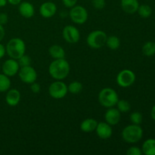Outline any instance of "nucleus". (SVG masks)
<instances>
[{
	"instance_id": "1",
	"label": "nucleus",
	"mask_w": 155,
	"mask_h": 155,
	"mask_svg": "<svg viewBox=\"0 0 155 155\" xmlns=\"http://www.w3.org/2000/svg\"><path fill=\"white\" fill-rule=\"evenodd\" d=\"M71 66L65 58L54 59L48 67L49 75L55 80H63L68 77Z\"/></svg>"
},
{
	"instance_id": "2",
	"label": "nucleus",
	"mask_w": 155,
	"mask_h": 155,
	"mask_svg": "<svg viewBox=\"0 0 155 155\" xmlns=\"http://www.w3.org/2000/svg\"><path fill=\"white\" fill-rule=\"evenodd\" d=\"M5 50L9 58L18 60L25 54L26 44L21 38H12L6 44Z\"/></svg>"
},
{
	"instance_id": "3",
	"label": "nucleus",
	"mask_w": 155,
	"mask_h": 155,
	"mask_svg": "<svg viewBox=\"0 0 155 155\" xmlns=\"http://www.w3.org/2000/svg\"><path fill=\"white\" fill-rule=\"evenodd\" d=\"M122 139L129 144L139 142L143 137V130L139 125L131 124L124 127L122 130Z\"/></svg>"
},
{
	"instance_id": "4",
	"label": "nucleus",
	"mask_w": 155,
	"mask_h": 155,
	"mask_svg": "<svg viewBox=\"0 0 155 155\" xmlns=\"http://www.w3.org/2000/svg\"><path fill=\"white\" fill-rule=\"evenodd\" d=\"M98 100L99 104L105 108L116 106L119 96L116 91L110 87H106L101 89L98 93Z\"/></svg>"
},
{
	"instance_id": "5",
	"label": "nucleus",
	"mask_w": 155,
	"mask_h": 155,
	"mask_svg": "<svg viewBox=\"0 0 155 155\" xmlns=\"http://www.w3.org/2000/svg\"><path fill=\"white\" fill-rule=\"evenodd\" d=\"M107 38V35L103 30H93L86 37V43L93 49H99L105 45Z\"/></svg>"
},
{
	"instance_id": "6",
	"label": "nucleus",
	"mask_w": 155,
	"mask_h": 155,
	"mask_svg": "<svg viewBox=\"0 0 155 155\" xmlns=\"http://www.w3.org/2000/svg\"><path fill=\"white\" fill-rule=\"evenodd\" d=\"M68 92V85L62 80H55L51 83L48 87V94L54 99H61L64 98Z\"/></svg>"
},
{
	"instance_id": "7",
	"label": "nucleus",
	"mask_w": 155,
	"mask_h": 155,
	"mask_svg": "<svg viewBox=\"0 0 155 155\" xmlns=\"http://www.w3.org/2000/svg\"><path fill=\"white\" fill-rule=\"evenodd\" d=\"M69 16L71 21L76 24L82 25L87 21L89 14L86 8L81 5L74 6L69 12Z\"/></svg>"
},
{
	"instance_id": "8",
	"label": "nucleus",
	"mask_w": 155,
	"mask_h": 155,
	"mask_svg": "<svg viewBox=\"0 0 155 155\" xmlns=\"http://www.w3.org/2000/svg\"><path fill=\"white\" fill-rule=\"evenodd\" d=\"M117 83L122 88L131 86L136 81V74L133 71L129 69H124L118 73L116 78Z\"/></svg>"
},
{
	"instance_id": "9",
	"label": "nucleus",
	"mask_w": 155,
	"mask_h": 155,
	"mask_svg": "<svg viewBox=\"0 0 155 155\" xmlns=\"http://www.w3.org/2000/svg\"><path fill=\"white\" fill-rule=\"evenodd\" d=\"M18 74L19 76L20 80L26 84L30 85L37 80V73L31 65L20 68Z\"/></svg>"
},
{
	"instance_id": "10",
	"label": "nucleus",
	"mask_w": 155,
	"mask_h": 155,
	"mask_svg": "<svg viewBox=\"0 0 155 155\" xmlns=\"http://www.w3.org/2000/svg\"><path fill=\"white\" fill-rule=\"evenodd\" d=\"M62 36L68 43L75 44L80 40V33L75 26L67 25L62 30Z\"/></svg>"
},
{
	"instance_id": "11",
	"label": "nucleus",
	"mask_w": 155,
	"mask_h": 155,
	"mask_svg": "<svg viewBox=\"0 0 155 155\" xmlns=\"http://www.w3.org/2000/svg\"><path fill=\"white\" fill-rule=\"evenodd\" d=\"M20 70V65L18 64V60L13 58L7 59L4 61L2 65V71L4 74L9 77H15L18 74Z\"/></svg>"
},
{
	"instance_id": "12",
	"label": "nucleus",
	"mask_w": 155,
	"mask_h": 155,
	"mask_svg": "<svg viewBox=\"0 0 155 155\" xmlns=\"http://www.w3.org/2000/svg\"><path fill=\"white\" fill-rule=\"evenodd\" d=\"M104 114V120L110 126H116L120 123L121 119V113L117 108L112 107L107 108Z\"/></svg>"
},
{
	"instance_id": "13",
	"label": "nucleus",
	"mask_w": 155,
	"mask_h": 155,
	"mask_svg": "<svg viewBox=\"0 0 155 155\" xmlns=\"http://www.w3.org/2000/svg\"><path fill=\"white\" fill-rule=\"evenodd\" d=\"M95 132H96L97 136L101 139H104V140L110 139L113 134L112 126L106 122L98 123Z\"/></svg>"
},
{
	"instance_id": "14",
	"label": "nucleus",
	"mask_w": 155,
	"mask_h": 155,
	"mask_svg": "<svg viewBox=\"0 0 155 155\" xmlns=\"http://www.w3.org/2000/svg\"><path fill=\"white\" fill-rule=\"evenodd\" d=\"M57 12V6L52 2H45L39 7V14L44 18H51Z\"/></svg>"
},
{
	"instance_id": "15",
	"label": "nucleus",
	"mask_w": 155,
	"mask_h": 155,
	"mask_svg": "<svg viewBox=\"0 0 155 155\" xmlns=\"http://www.w3.org/2000/svg\"><path fill=\"white\" fill-rule=\"evenodd\" d=\"M21 92L16 89H9L6 92L5 101L8 105L15 107L19 104L21 101Z\"/></svg>"
},
{
	"instance_id": "16",
	"label": "nucleus",
	"mask_w": 155,
	"mask_h": 155,
	"mask_svg": "<svg viewBox=\"0 0 155 155\" xmlns=\"http://www.w3.org/2000/svg\"><path fill=\"white\" fill-rule=\"evenodd\" d=\"M19 13L23 18H31L35 14L34 6L29 2H21L18 6Z\"/></svg>"
},
{
	"instance_id": "17",
	"label": "nucleus",
	"mask_w": 155,
	"mask_h": 155,
	"mask_svg": "<svg viewBox=\"0 0 155 155\" xmlns=\"http://www.w3.org/2000/svg\"><path fill=\"white\" fill-rule=\"evenodd\" d=\"M121 8L127 14H134L137 12L139 6L138 0H121Z\"/></svg>"
},
{
	"instance_id": "18",
	"label": "nucleus",
	"mask_w": 155,
	"mask_h": 155,
	"mask_svg": "<svg viewBox=\"0 0 155 155\" xmlns=\"http://www.w3.org/2000/svg\"><path fill=\"white\" fill-rule=\"evenodd\" d=\"M97 125H98V121L93 118H87L82 121L80 127L81 131H83V133H90L95 131Z\"/></svg>"
},
{
	"instance_id": "19",
	"label": "nucleus",
	"mask_w": 155,
	"mask_h": 155,
	"mask_svg": "<svg viewBox=\"0 0 155 155\" xmlns=\"http://www.w3.org/2000/svg\"><path fill=\"white\" fill-rule=\"evenodd\" d=\"M48 53L53 59L64 58L66 55L65 50L64 49L63 47L57 44L50 46V48H48Z\"/></svg>"
},
{
	"instance_id": "20",
	"label": "nucleus",
	"mask_w": 155,
	"mask_h": 155,
	"mask_svg": "<svg viewBox=\"0 0 155 155\" xmlns=\"http://www.w3.org/2000/svg\"><path fill=\"white\" fill-rule=\"evenodd\" d=\"M141 149L142 154L145 155H155V139H148L145 140Z\"/></svg>"
},
{
	"instance_id": "21",
	"label": "nucleus",
	"mask_w": 155,
	"mask_h": 155,
	"mask_svg": "<svg viewBox=\"0 0 155 155\" xmlns=\"http://www.w3.org/2000/svg\"><path fill=\"white\" fill-rule=\"evenodd\" d=\"M105 45L111 50H117L120 46V39L117 36H107Z\"/></svg>"
},
{
	"instance_id": "22",
	"label": "nucleus",
	"mask_w": 155,
	"mask_h": 155,
	"mask_svg": "<svg viewBox=\"0 0 155 155\" xmlns=\"http://www.w3.org/2000/svg\"><path fill=\"white\" fill-rule=\"evenodd\" d=\"M10 77L3 73L0 74V92H5L11 88Z\"/></svg>"
},
{
	"instance_id": "23",
	"label": "nucleus",
	"mask_w": 155,
	"mask_h": 155,
	"mask_svg": "<svg viewBox=\"0 0 155 155\" xmlns=\"http://www.w3.org/2000/svg\"><path fill=\"white\" fill-rule=\"evenodd\" d=\"M142 53L145 56L151 57L155 54V42L152 41L145 42L142 46Z\"/></svg>"
},
{
	"instance_id": "24",
	"label": "nucleus",
	"mask_w": 155,
	"mask_h": 155,
	"mask_svg": "<svg viewBox=\"0 0 155 155\" xmlns=\"http://www.w3.org/2000/svg\"><path fill=\"white\" fill-rule=\"evenodd\" d=\"M137 12L141 18H148L152 14V8L148 5H139Z\"/></svg>"
},
{
	"instance_id": "25",
	"label": "nucleus",
	"mask_w": 155,
	"mask_h": 155,
	"mask_svg": "<svg viewBox=\"0 0 155 155\" xmlns=\"http://www.w3.org/2000/svg\"><path fill=\"white\" fill-rule=\"evenodd\" d=\"M117 108L120 110V113H127L131 109V104L128 101L125 99H119L116 104Z\"/></svg>"
},
{
	"instance_id": "26",
	"label": "nucleus",
	"mask_w": 155,
	"mask_h": 155,
	"mask_svg": "<svg viewBox=\"0 0 155 155\" xmlns=\"http://www.w3.org/2000/svg\"><path fill=\"white\" fill-rule=\"evenodd\" d=\"M68 92L71 94H79L83 90V84L79 81H73L68 86Z\"/></svg>"
},
{
	"instance_id": "27",
	"label": "nucleus",
	"mask_w": 155,
	"mask_h": 155,
	"mask_svg": "<svg viewBox=\"0 0 155 155\" xmlns=\"http://www.w3.org/2000/svg\"><path fill=\"white\" fill-rule=\"evenodd\" d=\"M130 120L133 124H136V125H140L142 123L143 117L142 114L139 111H135L130 114Z\"/></svg>"
},
{
	"instance_id": "28",
	"label": "nucleus",
	"mask_w": 155,
	"mask_h": 155,
	"mask_svg": "<svg viewBox=\"0 0 155 155\" xmlns=\"http://www.w3.org/2000/svg\"><path fill=\"white\" fill-rule=\"evenodd\" d=\"M18 62L20 65V68H22V67H27L31 65L32 60L30 56L24 54V55H22L20 58L18 59Z\"/></svg>"
},
{
	"instance_id": "29",
	"label": "nucleus",
	"mask_w": 155,
	"mask_h": 155,
	"mask_svg": "<svg viewBox=\"0 0 155 155\" xmlns=\"http://www.w3.org/2000/svg\"><path fill=\"white\" fill-rule=\"evenodd\" d=\"M92 5L94 8L97 10H101L106 5L105 0H92Z\"/></svg>"
},
{
	"instance_id": "30",
	"label": "nucleus",
	"mask_w": 155,
	"mask_h": 155,
	"mask_svg": "<svg viewBox=\"0 0 155 155\" xmlns=\"http://www.w3.org/2000/svg\"><path fill=\"white\" fill-rule=\"evenodd\" d=\"M127 155H142V151L140 148L137 146H132L127 151Z\"/></svg>"
},
{
	"instance_id": "31",
	"label": "nucleus",
	"mask_w": 155,
	"mask_h": 155,
	"mask_svg": "<svg viewBox=\"0 0 155 155\" xmlns=\"http://www.w3.org/2000/svg\"><path fill=\"white\" fill-rule=\"evenodd\" d=\"M78 0H62L64 5L68 8H71L77 5Z\"/></svg>"
},
{
	"instance_id": "32",
	"label": "nucleus",
	"mask_w": 155,
	"mask_h": 155,
	"mask_svg": "<svg viewBox=\"0 0 155 155\" xmlns=\"http://www.w3.org/2000/svg\"><path fill=\"white\" fill-rule=\"evenodd\" d=\"M30 90H31V92L34 94L39 93L41 91L40 85H39V83H36V82L31 83V84H30Z\"/></svg>"
},
{
	"instance_id": "33",
	"label": "nucleus",
	"mask_w": 155,
	"mask_h": 155,
	"mask_svg": "<svg viewBox=\"0 0 155 155\" xmlns=\"http://www.w3.org/2000/svg\"><path fill=\"white\" fill-rule=\"evenodd\" d=\"M8 21V17L6 13H0V24L5 25Z\"/></svg>"
},
{
	"instance_id": "34",
	"label": "nucleus",
	"mask_w": 155,
	"mask_h": 155,
	"mask_svg": "<svg viewBox=\"0 0 155 155\" xmlns=\"http://www.w3.org/2000/svg\"><path fill=\"white\" fill-rule=\"evenodd\" d=\"M5 54H6L5 46L0 42V59L2 58Z\"/></svg>"
},
{
	"instance_id": "35",
	"label": "nucleus",
	"mask_w": 155,
	"mask_h": 155,
	"mask_svg": "<svg viewBox=\"0 0 155 155\" xmlns=\"http://www.w3.org/2000/svg\"><path fill=\"white\" fill-rule=\"evenodd\" d=\"M5 36V28L3 27V25L0 24V42L3 40Z\"/></svg>"
},
{
	"instance_id": "36",
	"label": "nucleus",
	"mask_w": 155,
	"mask_h": 155,
	"mask_svg": "<svg viewBox=\"0 0 155 155\" xmlns=\"http://www.w3.org/2000/svg\"><path fill=\"white\" fill-rule=\"evenodd\" d=\"M8 2L12 5H19L20 3L21 2V0H7Z\"/></svg>"
},
{
	"instance_id": "37",
	"label": "nucleus",
	"mask_w": 155,
	"mask_h": 155,
	"mask_svg": "<svg viewBox=\"0 0 155 155\" xmlns=\"http://www.w3.org/2000/svg\"><path fill=\"white\" fill-rule=\"evenodd\" d=\"M151 118H152V119L155 121V105L153 106V107L151 108Z\"/></svg>"
},
{
	"instance_id": "38",
	"label": "nucleus",
	"mask_w": 155,
	"mask_h": 155,
	"mask_svg": "<svg viewBox=\"0 0 155 155\" xmlns=\"http://www.w3.org/2000/svg\"><path fill=\"white\" fill-rule=\"evenodd\" d=\"M8 1L7 0H0V8L5 7L7 5Z\"/></svg>"
}]
</instances>
